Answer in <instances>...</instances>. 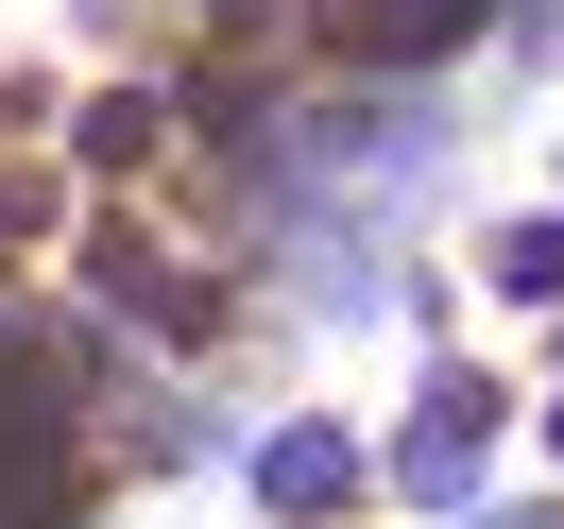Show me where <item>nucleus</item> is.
<instances>
[{"label": "nucleus", "instance_id": "obj_1", "mask_svg": "<svg viewBox=\"0 0 564 529\" xmlns=\"http://www.w3.org/2000/svg\"><path fill=\"white\" fill-rule=\"evenodd\" d=\"M479 427H496V393H479V376H427V427L393 444V478H411V495H462V461H479Z\"/></svg>", "mask_w": 564, "mask_h": 529}, {"label": "nucleus", "instance_id": "obj_2", "mask_svg": "<svg viewBox=\"0 0 564 529\" xmlns=\"http://www.w3.org/2000/svg\"><path fill=\"white\" fill-rule=\"evenodd\" d=\"M479 18H496V0H343V52H377V69H393V52H462Z\"/></svg>", "mask_w": 564, "mask_h": 529}, {"label": "nucleus", "instance_id": "obj_3", "mask_svg": "<svg viewBox=\"0 0 564 529\" xmlns=\"http://www.w3.org/2000/svg\"><path fill=\"white\" fill-rule=\"evenodd\" d=\"M496 290H513V308H564V222H513V240H496Z\"/></svg>", "mask_w": 564, "mask_h": 529}, {"label": "nucleus", "instance_id": "obj_4", "mask_svg": "<svg viewBox=\"0 0 564 529\" xmlns=\"http://www.w3.org/2000/svg\"><path fill=\"white\" fill-rule=\"evenodd\" d=\"M343 478H359V461L325 444V427H291V444H274V495H291V513H325V495H343Z\"/></svg>", "mask_w": 564, "mask_h": 529}, {"label": "nucleus", "instance_id": "obj_5", "mask_svg": "<svg viewBox=\"0 0 564 529\" xmlns=\"http://www.w3.org/2000/svg\"><path fill=\"white\" fill-rule=\"evenodd\" d=\"M547 444H564V427H547Z\"/></svg>", "mask_w": 564, "mask_h": 529}]
</instances>
